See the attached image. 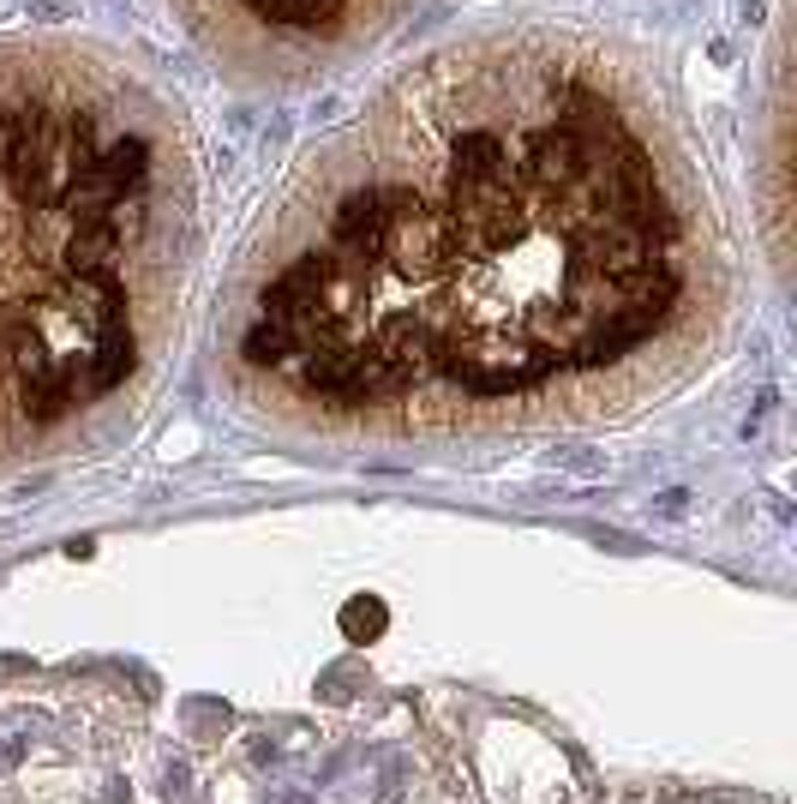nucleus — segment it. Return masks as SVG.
Listing matches in <instances>:
<instances>
[{"instance_id": "f03ea898", "label": "nucleus", "mask_w": 797, "mask_h": 804, "mask_svg": "<svg viewBox=\"0 0 797 804\" xmlns=\"http://www.w3.org/2000/svg\"><path fill=\"white\" fill-rule=\"evenodd\" d=\"M198 204L186 109L84 36H0V444L121 397Z\"/></svg>"}, {"instance_id": "39448f33", "label": "nucleus", "mask_w": 797, "mask_h": 804, "mask_svg": "<svg viewBox=\"0 0 797 804\" xmlns=\"http://www.w3.org/2000/svg\"><path fill=\"white\" fill-rule=\"evenodd\" d=\"M162 781H169V799H186V793H192V786H186V781H192L186 762H169V774H162Z\"/></svg>"}, {"instance_id": "f257e3e1", "label": "nucleus", "mask_w": 797, "mask_h": 804, "mask_svg": "<svg viewBox=\"0 0 797 804\" xmlns=\"http://www.w3.org/2000/svg\"><path fill=\"white\" fill-rule=\"evenodd\" d=\"M714 271L672 72L594 24H480L300 150L228 354L325 420L546 415L690 349Z\"/></svg>"}, {"instance_id": "7ed1b4c3", "label": "nucleus", "mask_w": 797, "mask_h": 804, "mask_svg": "<svg viewBox=\"0 0 797 804\" xmlns=\"http://www.w3.org/2000/svg\"><path fill=\"white\" fill-rule=\"evenodd\" d=\"M240 91H312L378 55L426 0H169Z\"/></svg>"}, {"instance_id": "20e7f679", "label": "nucleus", "mask_w": 797, "mask_h": 804, "mask_svg": "<svg viewBox=\"0 0 797 804\" xmlns=\"http://www.w3.org/2000/svg\"><path fill=\"white\" fill-rule=\"evenodd\" d=\"M342 631L349 636H378L384 631V607L378 601H354L349 612H342Z\"/></svg>"}]
</instances>
